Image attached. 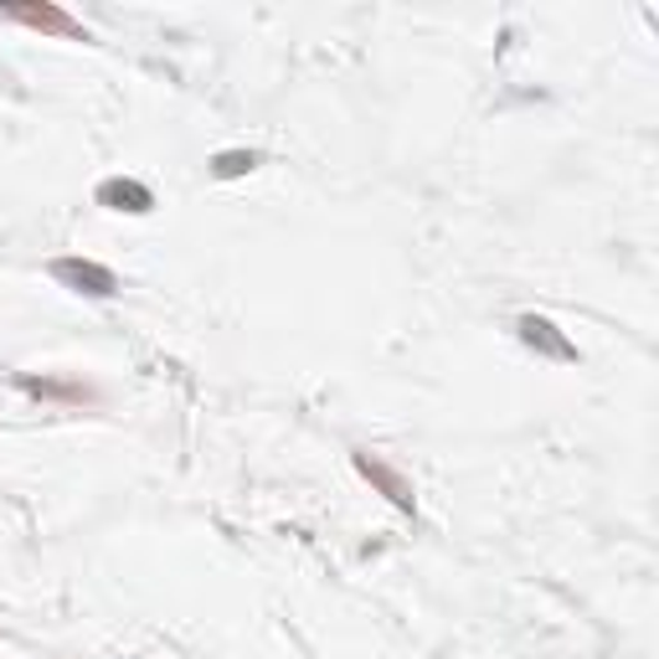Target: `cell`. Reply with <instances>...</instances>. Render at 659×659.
<instances>
[{
	"label": "cell",
	"mask_w": 659,
	"mask_h": 659,
	"mask_svg": "<svg viewBox=\"0 0 659 659\" xmlns=\"http://www.w3.org/2000/svg\"><path fill=\"white\" fill-rule=\"evenodd\" d=\"M52 273L63 279V284H72L78 294H93V299H109L118 288V279L109 269H99V263H83V258H57L52 263Z\"/></svg>",
	"instance_id": "1"
},
{
	"label": "cell",
	"mask_w": 659,
	"mask_h": 659,
	"mask_svg": "<svg viewBox=\"0 0 659 659\" xmlns=\"http://www.w3.org/2000/svg\"><path fill=\"white\" fill-rule=\"evenodd\" d=\"M11 21H21V26H32V32H52V36H83V26L63 11V5H11L5 11Z\"/></svg>",
	"instance_id": "2"
},
{
	"label": "cell",
	"mask_w": 659,
	"mask_h": 659,
	"mask_svg": "<svg viewBox=\"0 0 659 659\" xmlns=\"http://www.w3.org/2000/svg\"><path fill=\"white\" fill-rule=\"evenodd\" d=\"M355 469L366 474V479H372L376 490L387 495L391 505L397 510H412V490H407V479L397 469H387V464H382V458H372V454H355Z\"/></svg>",
	"instance_id": "3"
},
{
	"label": "cell",
	"mask_w": 659,
	"mask_h": 659,
	"mask_svg": "<svg viewBox=\"0 0 659 659\" xmlns=\"http://www.w3.org/2000/svg\"><path fill=\"white\" fill-rule=\"evenodd\" d=\"M99 202L114 206V212H150L155 196H150V186H139V181H103Z\"/></svg>",
	"instance_id": "4"
},
{
	"label": "cell",
	"mask_w": 659,
	"mask_h": 659,
	"mask_svg": "<svg viewBox=\"0 0 659 659\" xmlns=\"http://www.w3.org/2000/svg\"><path fill=\"white\" fill-rule=\"evenodd\" d=\"M521 336L531 340V345H546L552 355H577L567 340H557V330H552V320H536V315H525L521 320Z\"/></svg>",
	"instance_id": "5"
},
{
	"label": "cell",
	"mask_w": 659,
	"mask_h": 659,
	"mask_svg": "<svg viewBox=\"0 0 659 659\" xmlns=\"http://www.w3.org/2000/svg\"><path fill=\"white\" fill-rule=\"evenodd\" d=\"M26 391H36V397H63V402H88V397H93L88 387H72V382H26Z\"/></svg>",
	"instance_id": "6"
},
{
	"label": "cell",
	"mask_w": 659,
	"mask_h": 659,
	"mask_svg": "<svg viewBox=\"0 0 659 659\" xmlns=\"http://www.w3.org/2000/svg\"><path fill=\"white\" fill-rule=\"evenodd\" d=\"M253 166H258V155L248 150V155H217L212 170H217V175H242V170H253Z\"/></svg>",
	"instance_id": "7"
}]
</instances>
